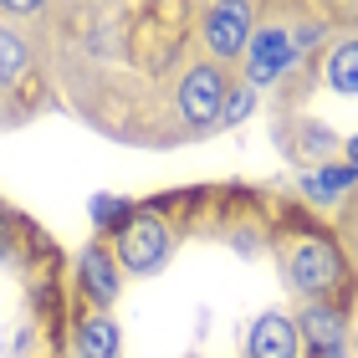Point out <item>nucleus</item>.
I'll list each match as a JSON object with an SVG mask.
<instances>
[{"label": "nucleus", "instance_id": "obj_13", "mask_svg": "<svg viewBox=\"0 0 358 358\" xmlns=\"http://www.w3.org/2000/svg\"><path fill=\"white\" fill-rule=\"evenodd\" d=\"M92 220H97V225H118V231H123L128 205H123V200H113V194H97V200H92Z\"/></svg>", "mask_w": 358, "mask_h": 358}, {"label": "nucleus", "instance_id": "obj_14", "mask_svg": "<svg viewBox=\"0 0 358 358\" xmlns=\"http://www.w3.org/2000/svg\"><path fill=\"white\" fill-rule=\"evenodd\" d=\"M225 123H241V118H246V113H251V92H236V97H225Z\"/></svg>", "mask_w": 358, "mask_h": 358}, {"label": "nucleus", "instance_id": "obj_2", "mask_svg": "<svg viewBox=\"0 0 358 358\" xmlns=\"http://www.w3.org/2000/svg\"><path fill=\"white\" fill-rule=\"evenodd\" d=\"M118 256H123V266H134V271H154L169 256L164 220L159 215H128L123 231H118Z\"/></svg>", "mask_w": 358, "mask_h": 358}, {"label": "nucleus", "instance_id": "obj_15", "mask_svg": "<svg viewBox=\"0 0 358 358\" xmlns=\"http://www.w3.org/2000/svg\"><path fill=\"white\" fill-rule=\"evenodd\" d=\"M348 159H353V169H358V138H348Z\"/></svg>", "mask_w": 358, "mask_h": 358}, {"label": "nucleus", "instance_id": "obj_9", "mask_svg": "<svg viewBox=\"0 0 358 358\" xmlns=\"http://www.w3.org/2000/svg\"><path fill=\"white\" fill-rule=\"evenodd\" d=\"M77 271H83V292L92 302H113V297H118V276H113V262L103 251H87Z\"/></svg>", "mask_w": 358, "mask_h": 358}, {"label": "nucleus", "instance_id": "obj_11", "mask_svg": "<svg viewBox=\"0 0 358 358\" xmlns=\"http://www.w3.org/2000/svg\"><path fill=\"white\" fill-rule=\"evenodd\" d=\"M328 83H333L338 92H358V41H348V46H338V52H333Z\"/></svg>", "mask_w": 358, "mask_h": 358}, {"label": "nucleus", "instance_id": "obj_4", "mask_svg": "<svg viewBox=\"0 0 358 358\" xmlns=\"http://www.w3.org/2000/svg\"><path fill=\"white\" fill-rule=\"evenodd\" d=\"M246 41H251L246 6H215V10H205V46L215 57H236Z\"/></svg>", "mask_w": 358, "mask_h": 358}, {"label": "nucleus", "instance_id": "obj_3", "mask_svg": "<svg viewBox=\"0 0 358 358\" xmlns=\"http://www.w3.org/2000/svg\"><path fill=\"white\" fill-rule=\"evenodd\" d=\"M220 108H225V77L215 67H194L179 87V113L189 123H215Z\"/></svg>", "mask_w": 358, "mask_h": 358}, {"label": "nucleus", "instance_id": "obj_10", "mask_svg": "<svg viewBox=\"0 0 358 358\" xmlns=\"http://www.w3.org/2000/svg\"><path fill=\"white\" fill-rule=\"evenodd\" d=\"M353 179H358V169H353V164H333V169L307 174V179H302V189L313 194V200H333V194H343Z\"/></svg>", "mask_w": 358, "mask_h": 358}, {"label": "nucleus", "instance_id": "obj_12", "mask_svg": "<svg viewBox=\"0 0 358 358\" xmlns=\"http://www.w3.org/2000/svg\"><path fill=\"white\" fill-rule=\"evenodd\" d=\"M26 72V41L0 26V83H15Z\"/></svg>", "mask_w": 358, "mask_h": 358}, {"label": "nucleus", "instance_id": "obj_5", "mask_svg": "<svg viewBox=\"0 0 358 358\" xmlns=\"http://www.w3.org/2000/svg\"><path fill=\"white\" fill-rule=\"evenodd\" d=\"M246 353H251V358H297V328H292V322H287L282 313L256 317Z\"/></svg>", "mask_w": 358, "mask_h": 358}, {"label": "nucleus", "instance_id": "obj_6", "mask_svg": "<svg viewBox=\"0 0 358 358\" xmlns=\"http://www.w3.org/2000/svg\"><path fill=\"white\" fill-rule=\"evenodd\" d=\"M292 36L287 31H262V36H251V83H271L276 72L292 62Z\"/></svg>", "mask_w": 358, "mask_h": 358}, {"label": "nucleus", "instance_id": "obj_16", "mask_svg": "<svg viewBox=\"0 0 358 358\" xmlns=\"http://www.w3.org/2000/svg\"><path fill=\"white\" fill-rule=\"evenodd\" d=\"M353 246H358V241H353Z\"/></svg>", "mask_w": 358, "mask_h": 358}, {"label": "nucleus", "instance_id": "obj_7", "mask_svg": "<svg viewBox=\"0 0 358 358\" xmlns=\"http://www.w3.org/2000/svg\"><path fill=\"white\" fill-rule=\"evenodd\" d=\"M302 333H307V343L317 348V358H348L343 353V317L328 313V307H307Z\"/></svg>", "mask_w": 358, "mask_h": 358}, {"label": "nucleus", "instance_id": "obj_1", "mask_svg": "<svg viewBox=\"0 0 358 358\" xmlns=\"http://www.w3.org/2000/svg\"><path fill=\"white\" fill-rule=\"evenodd\" d=\"M287 276H292V287H297V292H307V297H328V292L343 282V262H338V251L328 246V241L307 236L302 246L292 251Z\"/></svg>", "mask_w": 358, "mask_h": 358}, {"label": "nucleus", "instance_id": "obj_8", "mask_svg": "<svg viewBox=\"0 0 358 358\" xmlns=\"http://www.w3.org/2000/svg\"><path fill=\"white\" fill-rule=\"evenodd\" d=\"M113 353H118V328H113V317L92 313L77 328V358H113Z\"/></svg>", "mask_w": 358, "mask_h": 358}]
</instances>
